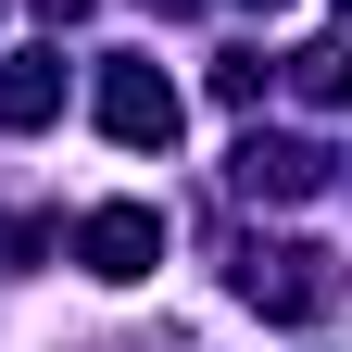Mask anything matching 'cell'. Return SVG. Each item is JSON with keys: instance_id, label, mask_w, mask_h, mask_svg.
Wrapping results in <instances>:
<instances>
[{"instance_id": "cell-5", "label": "cell", "mask_w": 352, "mask_h": 352, "mask_svg": "<svg viewBox=\"0 0 352 352\" xmlns=\"http://www.w3.org/2000/svg\"><path fill=\"white\" fill-rule=\"evenodd\" d=\"M302 88L315 101H352V51H302Z\"/></svg>"}, {"instance_id": "cell-4", "label": "cell", "mask_w": 352, "mask_h": 352, "mask_svg": "<svg viewBox=\"0 0 352 352\" xmlns=\"http://www.w3.org/2000/svg\"><path fill=\"white\" fill-rule=\"evenodd\" d=\"M63 113V63L51 51H13V63H0V126H51Z\"/></svg>"}, {"instance_id": "cell-3", "label": "cell", "mask_w": 352, "mask_h": 352, "mask_svg": "<svg viewBox=\"0 0 352 352\" xmlns=\"http://www.w3.org/2000/svg\"><path fill=\"white\" fill-rule=\"evenodd\" d=\"M327 176V151H302V139H239V189H264V201H302Z\"/></svg>"}, {"instance_id": "cell-6", "label": "cell", "mask_w": 352, "mask_h": 352, "mask_svg": "<svg viewBox=\"0 0 352 352\" xmlns=\"http://www.w3.org/2000/svg\"><path fill=\"white\" fill-rule=\"evenodd\" d=\"M164 13H189V0H164Z\"/></svg>"}, {"instance_id": "cell-1", "label": "cell", "mask_w": 352, "mask_h": 352, "mask_svg": "<svg viewBox=\"0 0 352 352\" xmlns=\"http://www.w3.org/2000/svg\"><path fill=\"white\" fill-rule=\"evenodd\" d=\"M76 252H88V277L126 289V277H151V264H164V214H151V201H113V214H88Z\"/></svg>"}, {"instance_id": "cell-2", "label": "cell", "mask_w": 352, "mask_h": 352, "mask_svg": "<svg viewBox=\"0 0 352 352\" xmlns=\"http://www.w3.org/2000/svg\"><path fill=\"white\" fill-rule=\"evenodd\" d=\"M101 126H113L126 151H164V139H176V88H164L151 63H113V76H101Z\"/></svg>"}, {"instance_id": "cell-8", "label": "cell", "mask_w": 352, "mask_h": 352, "mask_svg": "<svg viewBox=\"0 0 352 352\" xmlns=\"http://www.w3.org/2000/svg\"><path fill=\"white\" fill-rule=\"evenodd\" d=\"M340 13H352V0H340Z\"/></svg>"}, {"instance_id": "cell-7", "label": "cell", "mask_w": 352, "mask_h": 352, "mask_svg": "<svg viewBox=\"0 0 352 352\" xmlns=\"http://www.w3.org/2000/svg\"><path fill=\"white\" fill-rule=\"evenodd\" d=\"M264 13H277V0H264Z\"/></svg>"}]
</instances>
